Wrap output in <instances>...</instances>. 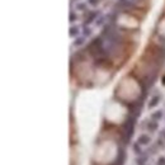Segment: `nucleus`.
Instances as JSON below:
<instances>
[{"label":"nucleus","mask_w":165,"mask_h":165,"mask_svg":"<svg viewBox=\"0 0 165 165\" xmlns=\"http://www.w3.org/2000/svg\"><path fill=\"white\" fill-rule=\"evenodd\" d=\"M150 136H147V135H140L139 136V139H137V142H139L141 146H146V145L150 144Z\"/></svg>","instance_id":"1"},{"label":"nucleus","mask_w":165,"mask_h":165,"mask_svg":"<svg viewBox=\"0 0 165 165\" xmlns=\"http://www.w3.org/2000/svg\"><path fill=\"white\" fill-rule=\"evenodd\" d=\"M160 102V95H154V97L151 98V101L149 102V108H154V107H156L159 104Z\"/></svg>","instance_id":"2"},{"label":"nucleus","mask_w":165,"mask_h":165,"mask_svg":"<svg viewBox=\"0 0 165 165\" xmlns=\"http://www.w3.org/2000/svg\"><path fill=\"white\" fill-rule=\"evenodd\" d=\"M133 152H135V154L136 155H142V150H141V145L139 144V142H137V141H136V142L135 144H133Z\"/></svg>","instance_id":"3"},{"label":"nucleus","mask_w":165,"mask_h":165,"mask_svg":"<svg viewBox=\"0 0 165 165\" xmlns=\"http://www.w3.org/2000/svg\"><path fill=\"white\" fill-rule=\"evenodd\" d=\"M147 128L150 130V131H152V132L156 131V128H158V122L156 121H150L147 123Z\"/></svg>","instance_id":"4"},{"label":"nucleus","mask_w":165,"mask_h":165,"mask_svg":"<svg viewBox=\"0 0 165 165\" xmlns=\"http://www.w3.org/2000/svg\"><path fill=\"white\" fill-rule=\"evenodd\" d=\"M161 117H163V112H161V110H158V112H155V113L151 114V120H152V121L161 120Z\"/></svg>","instance_id":"5"},{"label":"nucleus","mask_w":165,"mask_h":165,"mask_svg":"<svg viewBox=\"0 0 165 165\" xmlns=\"http://www.w3.org/2000/svg\"><path fill=\"white\" fill-rule=\"evenodd\" d=\"M146 160H147L146 156H139V158L136 159V164L137 165H145L146 164Z\"/></svg>","instance_id":"6"},{"label":"nucleus","mask_w":165,"mask_h":165,"mask_svg":"<svg viewBox=\"0 0 165 165\" xmlns=\"http://www.w3.org/2000/svg\"><path fill=\"white\" fill-rule=\"evenodd\" d=\"M70 34H71L72 37L78 36V34H79V29H78V27H71V29H70Z\"/></svg>","instance_id":"7"},{"label":"nucleus","mask_w":165,"mask_h":165,"mask_svg":"<svg viewBox=\"0 0 165 165\" xmlns=\"http://www.w3.org/2000/svg\"><path fill=\"white\" fill-rule=\"evenodd\" d=\"M83 42H84V38H79V40L75 41V45H76V46H80V45L83 43Z\"/></svg>","instance_id":"8"},{"label":"nucleus","mask_w":165,"mask_h":165,"mask_svg":"<svg viewBox=\"0 0 165 165\" xmlns=\"http://www.w3.org/2000/svg\"><path fill=\"white\" fill-rule=\"evenodd\" d=\"M161 136L164 137V140H165V130H164V131H161Z\"/></svg>","instance_id":"9"}]
</instances>
